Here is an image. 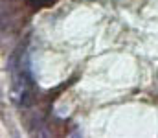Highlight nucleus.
Wrapping results in <instances>:
<instances>
[{
  "label": "nucleus",
  "instance_id": "obj_1",
  "mask_svg": "<svg viewBox=\"0 0 158 138\" xmlns=\"http://www.w3.org/2000/svg\"><path fill=\"white\" fill-rule=\"evenodd\" d=\"M28 4H31V6H52L53 0H28Z\"/></svg>",
  "mask_w": 158,
  "mask_h": 138
}]
</instances>
